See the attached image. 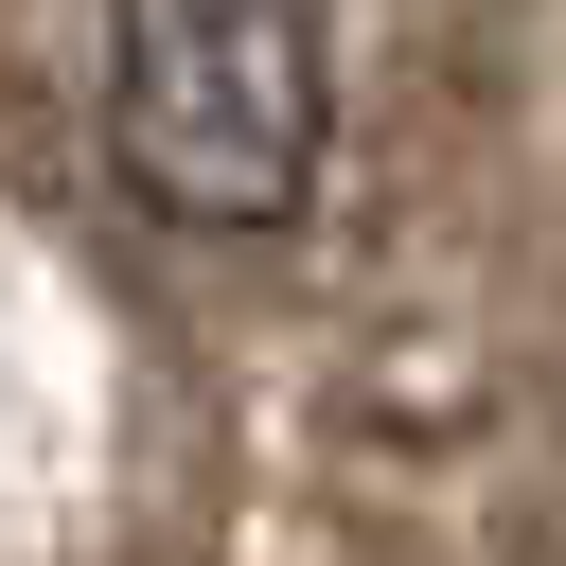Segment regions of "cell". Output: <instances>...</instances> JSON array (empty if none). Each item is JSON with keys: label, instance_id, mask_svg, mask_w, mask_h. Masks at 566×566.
Returning <instances> with one entry per match:
<instances>
[{"label": "cell", "instance_id": "1", "mask_svg": "<svg viewBox=\"0 0 566 566\" xmlns=\"http://www.w3.org/2000/svg\"><path fill=\"white\" fill-rule=\"evenodd\" d=\"M318 18L301 0H106V159L177 230H283L318 177Z\"/></svg>", "mask_w": 566, "mask_h": 566}]
</instances>
